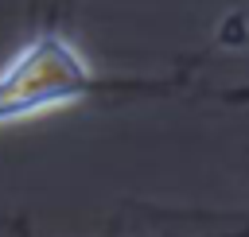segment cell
<instances>
[{
    "label": "cell",
    "instance_id": "cell-1",
    "mask_svg": "<svg viewBox=\"0 0 249 237\" xmlns=\"http://www.w3.org/2000/svg\"><path fill=\"white\" fill-rule=\"evenodd\" d=\"M97 85L86 51L58 27H43L0 70V128L78 105Z\"/></svg>",
    "mask_w": 249,
    "mask_h": 237
}]
</instances>
